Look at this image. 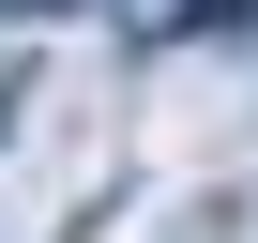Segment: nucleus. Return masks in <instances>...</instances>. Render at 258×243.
<instances>
[{
	"mask_svg": "<svg viewBox=\"0 0 258 243\" xmlns=\"http://www.w3.org/2000/svg\"><path fill=\"white\" fill-rule=\"evenodd\" d=\"M0 16H61V0H0Z\"/></svg>",
	"mask_w": 258,
	"mask_h": 243,
	"instance_id": "f257e3e1",
	"label": "nucleus"
}]
</instances>
